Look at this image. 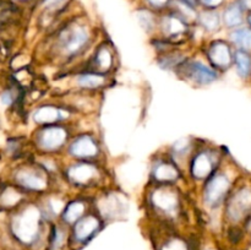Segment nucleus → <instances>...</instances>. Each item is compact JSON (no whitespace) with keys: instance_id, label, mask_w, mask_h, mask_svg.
I'll use <instances>...</instances> for the list:
<instances>
[{"instance_id":"obj_15","label":"nucleus","mask_w":251,"mask_h":250,"mask_svg":"<svg viewBox=\"0 0 251 250\" xmlns=\"http://www.w3.org/2000/svg\"><path fill=\"white\" fill-rule=\"evenodd\" d=\"M19 181L26 188L32 190H42L46 188V181L41 175L32 172H24L19 175Z\"/></svg>"},{"instance_id":"obj_8","label":"nucleus","mask_w":251,"mask_h":250,"mask_svg":"<svg viewBox=\"0 0 251 250\" xmlns=\"http://www.w3.org/2000/svg\"><path fill=\"white\" fill-rule=\"evenodd\" d=\"M98 152L97 144L91 136L83 135L76 139L70 146V153L75 157L85 158V157H93Z\"/></svg>"},{"instance_id":"obj_33","label":"nucleus","mask_w":251,"mask_h":250,"mask_svg":"<svg viewBox=\"0 0 251 250\" xmlns=\"http://www.w3.org/2000/svg\"><path fill=\"white\" fill-rule=\"evenodd\" d=\"M248 22H249V25L251 26V14L248 16Z\"/></svg>"},{"instance_id":"obj_26","label":"nucleus","mask_w":251,"mask_h":250,"mask_svg":"<svg viewBox=\"0 0 251 250\" xmlns=\"http://www.w3.org/2000/svg\"><path fill=\"white\" fill-rule=\"evenodd\" d=\"M139 19H140V21H141V24L145 26V28H151L152 16L150 12L142 11V14H139Z\"/></svg>"},{"instance_id":"obj_23","label":"nucleus","mask_w":251,"mask_h":250,"mask_svg":"<svg viewBox=\"0 0 251 250\" xmlns=\"http://www.w3.org/2000/svg\"><path fill=\"white\" fill-rule=\"evenodd\" d=\"M64 240H65V234L59 227H55L53 229V234L50 238V248L53 250H58L63 247Z\"/></svg>"},{"instance_id":"obj_5","label":"nucleus","mask_w":251,"mask_h":250,"mask_svg":"<svg viewBox=\"0 0 251 250\" xmlns=\"http://www.w3.org/2000/svg\"><path fill=\"white\" fill-rule=\"evenodd\" d=\"M66 132L60 126L46 127L39 134L38 142L44 150H55L65 142Z\"/></svg>"},{"instance_id":"obj_20","label":"nucleus","mask_w":251,"mask_h":250,"mask_svg":"<svg viewBox=\"0 0 251 250\" xmlns=\"http://www.w3.org/2000/svg\"><path fill=\"white\" fill-rule=\"evenodd\" d=\"M163 27L164 32H167L168 34H172V36L179 34L185 31V25H184V22L179 17L176 16L166 17L163 22Z\"/></svg>"},{"instance_id":"obj_6","label":"nucleus","mask_w":251,"mask_h":250,"mask_svg":"<svg viewBox=\"0 0 251 250\" xmlns=\"http://www.w3.org/2000/svg\"><path fill=\"white\" fill-rule=\"evenodd\" d=\"M98 225H100V222L93 216H87V217H83L82 220H78L75 225V229H74L75 239L78 243L88 242L96 234Z\"/></svg>"},{"instance_id":"obj_19","label":"nucleus","mask_w":251,"mask_h":250,"mask_svg":"<svg viewBox=\"0 0 251 250\" xmlns=\"http://www.w3.org/2000/svg\"><path fill=\"white\" fill-rule=\"evenodd\" d=\"M83 211H85V205L82 202H80V201L71 202L64 212V221L66 223H70V225L76 223L83 215Z\"/></svg>"},{"instance_id":"obj_1","label":"nucleus","mask_w":251,"mask_h":250,"mask_svg":"<svg viewBox=\"0 0 251 250\" xmlns=\"http://www.w3.org/2000/svg\"><path fill=\"white\" fill-rule=\"evenodd\" d=\"M14 230L24 243H33L39 234V215L29 210L20 216L14 223Z\"/></svg>"},{"instance_id":"obj_21","label":"nucleus","mask_w":251,"mask_h":250,"mask_svg":"<svg viewBox=\"0 0 251 250\" xmlns=\"http://www.w3.org/2000/svg\"><path fill=\"white\" fill-rule=\"evenodd\" d=\"M200 22L206 29L213 31L220 27V16L215 11H203L200 15Z\"/></svg>"},{"instance_id":"obj_2","label":"nucleus","mask_w":251,"mask_h":250,"mask_svg":"<svg viewBox=\"0 0 251 250\" xmlns=\"http://www.w3.org/2000/svg\"><path fill=\"white\" fill-rule=\"evenodd\" d=\"M88 39V34L82 27H73L63 32L60 37L61 48L68 55H74L78 53Z\"/></svg>"},{"instance_id":"obj_25","label":"nucleus","mask_w":251,"mask_h":250,"mask_svg":"<svg viewBox=\"0 0 251 250\" xmlns=\"http://www.w3.org/2000/svg\"><path fill=\"white\" fill-rule=\"evenodd\" d=\"M162 250H188L186 245L180 240H172V242L167 243Z\"/></svg>"},{"instance_id":"obj_22","label":"nucleus","mask_w":251,"mask_h":250,"mask_svg":"<svg viewBox=\"0 0 251 250\" xmlns=\"http://www.w3.org/2000/svg\"><path fill=\"white\" fill-rule=\"evenodd\" d=\"M78 83L82 87L96 88L104 83V77L102 75H97V74H85L78 77Z\"/></svg>"},{"instance_id":"obj_9","label":"nucleus","mask_w":251,"mask_h":250,"mask_svg":"<svg viewBox=\"0 0 251 250\" xmlns=\"http://www.w3.org/2000/svg\"><path fill=\"white\" fill-rule=\"evenodd\" d=\"M189 74L195 82L201 83V85H207L216 80L215 71L201 61H194L193 64H190Z\"/></svg>"},{"instance_id":"obj_29","label":"nucleus","mask_w":251,"mask_h":250,"mask_svg":"<svg viewBox=\"0 0 251 250\" xmlns=\"http://www.w3.org/2000/svg\"><path fill=\"white\" fill-rule=\"evenodd\" d=\"M167 1H168V0H149L150 4L153 5V6L156 7H162L163 5L167 4Z\"/></svg>"},{"instance_id":"obj_4","label":"nucleus","mask_w":251,"mask_h":250,"mask_svg":"<svg viewBox=\"0 0 251 250\" xmlns=\"http://www.w3.org/2000/svg\"><path fill=\"white\" fill-rule=\"evenodd\" d=\"M251 210V190L245 188L233 196L228 205V215L233 221H239Z\"/></svg>"},{"instance_id":"obj_16","label":"nucleus","mask_w":251,"mask_h":250,"mask_svg":"<svg viewBox=\"0 0 251 250\" xmlns=\"http://www.w3.org/2000/svg\"><path fill=\"white\" fill-rule=\"evenodd\" d=\"M153 175L159 181H173L178 178V171L169 163H158L154 167Z\"/></svg>"},{"instance_id":"obj_31","label":"nucleus","mask_w":251,"mask_h":250,"mask_svg":"<svg viewBox=\"0 0 251 250\" xmlns=\"http://www.w3.org/2000/svg\"><path fill=\"white\" fill-rule=\"evenodd\" d=\"M64 0H44V2H46V5H48V6H56V5L61 4Z\"/></svg>"},{"instance_id":"obj_32","label":"nucleus","mask_w":251,"mask_h":250,"mask_svg":"<svg viewBox=\"0 0 251 250\" xmlns=\"http://www.w3.org/2000/svg\"><path fill=\"white\" fill-rule=\"evenodd\" d=\"M181 1L186 2V4H189V5H193L194 2H195V0H181Z\"/></svg>"},{"instance_id":"obj_13","label":"nucleus","mask_w":251,"mask_h":250,"mask_svg":"<svg viewBox=\"0 0 251 250\" xmlns=\"http://www.w3.org/2000/svg\"><path fill=\"white\" fill-rule=\"evenodd\" d=\"M153 202L157 207L161 208L164 212H172L176 210V199L173 193L169 191H157L153 195Z\"/></svg>"},{"instance_id":"obj_3","label":"nucleus","mask_w":251,"mask_h":250,"mask_svg":"<svg viewBox=\"0 0 251 250\" xmlns=\"http://www.w3.org/2000/svg\"><path fill=\"white\" fill-rule=\"evenodd\" d=\"M229 189V180L223 174H217L207 183L205 189V200L208 205H217L223 200Z\"/></svg>"},{"instance_id":"obj_14","label":"nucleus","mask_w":251,"mask_h":250,"mask_svg":"<svg viewBox=\"0 0 251 250\" xmlns=\"http://www.w3.org/2000/svg\"><path fill=\"white\" fill-rule=\"evenodd\" d=\"M223 20L228 27H238L243 22V7L240 4H232L226 9L223 14Z\"/></svg>"},{"instance_id":"obj_18","label":"nucleus","mask_w":251,"mask_h":250,"mask_svg":"<svg viewBox=\"0 0 251 250\" xmlns=\"http://www.w3.org/2000/svg\"><path fill=\"white\" fill-rule=\"evenodd\" d=\"M235 65H237V71L239 74V76L242 77H247L249 76L251 71V59L248 55V53L245 50H238L235 53Z\"/></svg>"},{"instance_id":"obj_12","label":"nucleus","mask_w":251,"mask_h":250,"mask_svg":"<svg viewBox=\"0 0 251 250\" xmlns=\"http://www.w3.org/2000/svg\"><path fill=\"white\" fill-rule=\"evenodd\" d=\"M63 118L64 115L61 110H59L55 107H50V105L39 108L34 114V120L37 123H41V124H50V123H55Z\"/></svg>"},{"instance_id":"obj_28","label":"nucleus","mask_w":251,"mask_h":250,"mask_svg":"<svg viewBox=\"0 0 251 250\" xmlns=\"http://www.w3.org/2000/svg\"><path fill=\"white\" fill-rule=\"evenodd\" d=\"M1 100H2V103H4V104H6V105L11 104V102H12L11 93H10V92H5L4 95H2Z\"/></svg>"},{"instance_id":"obj_17","label":"nucleus","mask_w":251,"mask_h":250,"mask_svg":"<svg viewBox=\"0 0 251 250\" xmlns=\"http://www.w3.org/2000/svg\"><path fill=\"white\" fill-rule=\"evenodd\" d=\"M232 41L235 46L239 47L243 50H249L251 49V28L235 29L232 33Z\"/></svg>"},{"instance_id":"obj_30","label":"nucleus","mask_w":251,"mask_h":250,"mask_svg":"<svg viewBox=\"0 0 251 250\" xmlns=\"http://www.w3.org/2000/svg\"><path fill=\"white\" fill-rule=\"evenodd\" d=\"M240 6L243 7V9H247V10H250L251 11V0H240Z\"/></svg>"},{"instance_id":"obj_11","label":"nucleus","mask_w":251,"mask_h":250,"mask_svg":"<svg viewBox=\"0 0 251 250\" xmlns=\"http://www.w3.org/2000/svg\"><path fill=\"white\" fill-rule=\"evenodd\" d=\"M211 171H212V163H211L210 157L206 153H199L194 158L193 167H191L194 176H196L198 179H202L207 176Z\"/></svg>"},{"instance_id":"obj_27","label":"nucleus","mask_w":251,"mask_h":250,"mask_svg":"<svg viewBox=\"0 0 251 250\" xmlns=\"http://www.w3.org/2000/svg\"><path fill=\"white\" fill-rule=\"evenodd\" d=\"M223 0H201V2H202L203 5H206V6L208 7H216L218 6V5L222 4Z\"/></svg>"},{"instance_id":"obj_7","label":"nucleus","mask_w":251,"mask_h":250,"mask_svg":"<svg viewBox=\"0 0 251 250\" xmlns=\"http://www.w3.org/2000/svg\"><path fill=\"white\" fill-rule=\"evenodd\" d=\"M208 58L211 63L216 65L217 68L227 69L232 63V54L228 44L225 42H216L211 46L208 50Z\"/></svg>"},{"instance_id":"obj_10","label":"nucleus","mask_w":251,"mask_h":250,"mask_svg":"<svg viewBox=\"0 0 251 250\" xmlns=\"http://www.w3.org/2000/svg\"><path fill=\"white\" fill-rule=\"evenodd\" d=\"M68 175L75 184H86L96 175V169L91 164L81 163L69 168Z\"/></svg>"},{"instance_id":"obj_24","label":"nucleus","mask_w":251,"mask_h":250,"mask_svg":"<svg viewBox=\"0 0 251 250\" xmlns=\"http://www.w3.org/2000/svg\"><path fill=\"white\" fill-rule=\"evenodd\" d=\"M96 60H97V64L100 69H108L112 65V55H110L109 50L105 48H100L98 50Z\"/></svg>"}]
</instances>
